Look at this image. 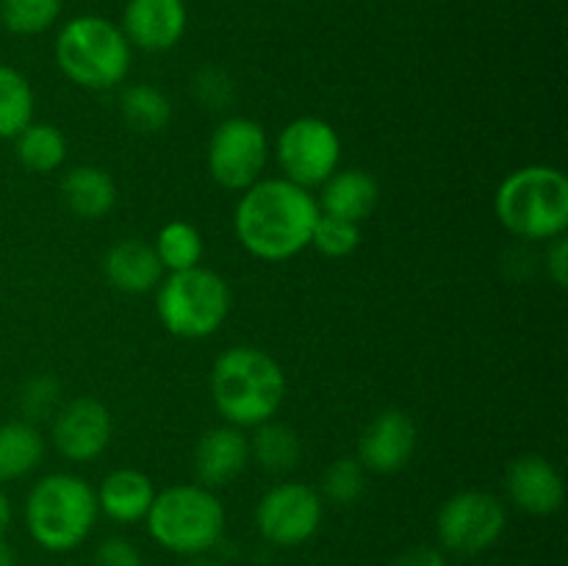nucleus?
<instances>
[{"mask_svg": "<svg viewBox=\"0 0 568 566\" xmlns=\"http://www.w3.org/2000/svg\"><path fill=\"white\" fill-rule=\"evenodd\" d=\"M547 272L560 289L568 286V239H552V247L547 250Z\"/></svg>", "mask_w": 568, "mask_h": 566, "instance_id": "473e14b6", "label": "nucleus"}, {"mask_svg": "<svg viewBox=\"0 0 568 566\" xmlns=\"http://www.w3.org/2000/svg\"><path fill=\"white\" fill-rule=\"evenodd\" d=\"M61 383L50 375L31 377V381L22 386L20 394V408L26 414V422H39L55 416V411L61 408Z\"/></svg>", "mask_w": 568, "mask_h": 566, "instance_id": "7c9ffc66", "label": "nucleus"}, {"mask_svg": "<svg viewBox=\"0 0 568 566\" xmlns=\"http://www.w3.org/2000/svg\"><path fill=\"white\" fill-rule=\"evenodd\" d=\"M155 255H159L164 272H183L200 266L203 261V236L197 228L186 220L166 222L159 231L153 244Z\"/></svg>", "mask_w": 568, "mask_h": 566, "instance_id": "a878e982", "label": "nucleus"}, {"mask_svg": "<svg viewBox=\"0 0 568 566\" xmlns=\"http://www.w3.org/2000/svg\"><path fill=\"white\" fill-rule=\"evenodd\" d=\"M189 26L183 0H128L122 14V33L133 48L161 53L175 48Z\"/></svg>", "mask_w": 568, "mask_h": 566, "instance_id": "2eb2a0df", "label": "nucleus"}, {"mask_svg": "<svg viewBox=\"0 0 568 566\" xmlns=\"http://www.w3.org/2000/svg\"><path fill=\"white\" fill-rule=\"evenodd\" d=\"M122 120L136 133H161L172 120V103L153 83H133L120 94Z\"/></svg>", "mask_w": 568, "mask_h": 566, "instance_id": "393cba45", "label": "nucleus"}, {"mask_svg": "<svg viewBox=\"0 0 568 566\" xmlns=\"http://www.w3.org/2000/svg\"><path fill=\"white\" fill-rule=\"evenodd\" d=\"M155 311L170 336L189 342L209 338L231 314V286L205 266L170 272L155 289Z\"/></svg>", "mask_w": 568, "mask_h": 566, "instance_id": "0eeeda50", "label": "nucleus"}, {"mask_svg": "<svg viewBox=\"0 0 568 566\" xmlns=\"http://www.w3.org/2000/svg\"><path fill=\"white\" fill-rule=\"evenodd\" d=\"M55 64L83 89H114L131 70V42L120 26L83 14L67 22L55 39Z\"/></svg>", "mask_w": 568, "mask_h": 566, "instance_id": "423d86ee", "label": "nucleus"}, {"mask_svg": "<svg viewBox=\"0 0 568 566\" xmlns=\"http://www.w3.org/2000/svg\"><path fill=\"white\" fill-rule=\"evenodd\" d=\"M266 159H270V139L264 125L253 117H227L214 128L205 150L209 175L231 192H244L261 181Z\"/></svg>", "mask_w": 568, "mask_h": 566, "instance_id": "6e6552de", "label": "nucleus"}, {"mask_svg": "<svg viewBox=\"0 0 568 566\" xmlns=\"http://www.w3.org/2000/svg\"><path fill=\"white\" fill-rule=\"evenodd\" d=\"M61 0H0V22L17 37H37L55 26Z\"/></svg>", "mask_w": 568, "mask_h": 566, "instance_id": "bb28decb", "label": "nucleus"}, {"mask_svg": "<svg viewBox=\"0 0 568 566\" xmlns=\"http://www.w3.org/2000/svg\"><path fill=\"white\" fill-rule=\"evenodd\" d=\"M250 464V442L236 425L209 427L194 447V472L200 486L222 488L236 481Z\"/></svg>", "mask_w": 568, "mask_h": 566, "instance_id": "dca6fc26", "label": "nucleus"}, {"mask_svg": "<svg viewBox=\"0 0 568 566\" xmlns=\"http://www.w3.org/2000/svg\"><path fill=\"white\" fill-rule=\"evenodd\" d=\"M320 211L327 216H338L361 225L381 200V186L366 170H336L325 183H322Z\"/></svg>", "mask_w": 568, "mask_h": 566, "instance_id": "a211bd4d", "label": "nucleus"}, {"mask_svg": "<svg viewBox=\"0 0 568 566\" xmlns=\"http://www.w3.org/2000/svg\"><path fill=\"white\" fill-rule=\"evenodd\" d=\"M189 566H216V564H214V560H192Z\"/></svg>", "mask_w": 568, "mask_h": 566, "instance_id": "e433bc0d", "label": "nucleus"}, {"mask_svg": "<svg viewBox=\"0 0 568 566\" xmlns=\"http://www.w3.org/2000/svg\"><path fill=\"white\" fill-rule=\"evenodd\" d=\"M366 492V469L358 458H336L322 475V494L336 505H353Z\"/></svg>", "mask_w": 568, "mask_h": 566, "instance_id": "c85d7f7f", "label": "nucleus"}, {"mask_svg": "<svg viewBox=\"0 0 568 566\" xmlns=\"http://www.w3.org/2000/svg\"><path fill=\"white\" fill-rule=\"evenodd\" d=\"M92 566H144V560L136 544L122 536H111L98 544Z\"/></svg>", "mask_w": 568, "mask_h": 566, "instance_id": "2f4dec72", "label": "nucleus"}, {"mask_svg": "<svg viewBox=\"0 0 568 566\" xmlns=\"http://www.w3.org/2000/svg\"><path fill=\"white\" fill-rule=\"evenodd\" d=\"M61 200L78 220H103L116 205V183L103 166H72L61 178Z\"/></svg>", "mask_w": 568, "mask_h": 566, "instance_id": "6ab92c4d", "label": "nucleus"}, {"mask_svg": "<svg viewBox=\"0 0 568 566\" xmlns=\"http://www.w3.org/2000/svg\"><path fill=\"white\" fill-rule=\"evenodd\" d=\"M11 525V503L9 497H6V492L0 488V538H3V533L9 530Z\"/></svg>", "mask_w": 568, "mask_h": 566, "instance_id": "f704fd0d", "label": "nucleus"}, {"mask_svg": "<svg viewBox=\"0 0 568 566\" xmlns=\"http://www.w3.org/2000/svg\"><path fill=\"white\" fill-rule=\"evenodd\" d=\"M44 455V438L33 422L11 420L0 425V483L31 475Z\"/></svg>", "mask_w": 568, "mask_h": 566, "instance_id": "412c9836", "label": "nucleus"}, {"mask_svg": "<svg viewBox=\"0 0 568 566\" xmlns=\"http://www.w3.org/2000/svg\"><path fill=\"white\" fill-rule=\"evenodd\" d=\"M250 442V461L261 466L272 475H283L292 472L303 458V442H300L297 431L283 422H261L255 425V433L247 438Z\"/></svg>", "mask_w": 568, "mask_h": 566, "instance_id": "4be33fe9", "label": "nucleus"}, {"mask_svg": "<svg viewBox=\"0 0 568 566\" xmlns=\"http://www.w3.org/2000/svg\"><path fill=\"white\" fill-rule=\"evenodd\" d=\"M322 494L305 483H277L255 508V527L275 547H300L322 525Z\"/></svg>", "mask_w": 568, "mask_h": 566, "instance_id": "9b49d317", "label": "nucleus"}, {"mask_svg": "<svg viewBox=\"0 0 568 566\" xmlns=\"http://www.w3.org/2000/svg\"><path fill=\"white\" fill-rule=\"evenodd\" d=\"M148 530L164 549L178 555H203L222 542L225 508L214 488L200 483H175L155 492L148 511Z\"/></svg>", "mask_w": 568, "mask_h": 566, "instance_id": "39448f33", "label": "nucleus"}, {"mask_svg": "<svg viewBox=\"0 0 568 566\" xmlns=\"http://www.w3.org/2000/svg\"><path fill=\"white\" fill-rule=\"evenodd\" d=\"M494 214L525 242H552L568 228V178L549 164L519 166L499 183Z\"/></svg>", "mask_w": 568, "mask_h": 566, "instance_id": "7ed1b4c3", "label": "nucleus"}, {"mask_svg": "<svg viewBox=\"0 0 568 566\" xmlns=\"http://www.w3.org/2000/svg\"><path fill=\"white\" fill-rule=\"evenodd\" d=\"M320 214L311 189L286 178H261L242 192L233 225L250 255L261 261H288L311 247Z\"/></svg>", "mask_w": 568, "mask_h": 566, "instance_id": "f257e3e1", "label": "nucleus"}, {"mask_svg": "<svg viewBox=\"0 0 568 566\" xmlns=\"http://www.w3.org/2000/svg\"><path fill=\"white\" fill-rule=\"evenodd\" d=\"M103 275L116 292L144 294L159 289L164 266H161L153 244L142 242V239H122V242L111 244L109 253L103 255Z\"/></svg>", "mask_w": 568, "mask_h": 566, "instance_id": "f3484780", "label": "nucleus"}, {"mask_svg": "<svg viewBox=\"0 0 568 566\" xmlns=\"http://www.w3.org/2000/svg\"><path fill=\"white\" fill-rule=\"evenodd\" d=\"M361 244V225L338 216L320 214L314 233H311V247L325 259H347L358 250Z\"/></svg>", "mask_w": 568, "mask_h": 566, "instance_id": "cd10ccee", "label": "nucleus"}, {"mask_svg": "<svg viewBox=\"0 0 568 566\" xmlns=\"http://www.w3.org/2000/svg\"><path fill=\"white\" fill-rule=\"evenodd\" d=\"M17 161L26 166L28 172L37 175H48L55 172L67 159V139L50 122H31L20 137L14 139Z\"/></svg>", "mask_w": 568, "mask_h": 566, "instance_id": "5701e85b", "label": "nucleus"}, {"mask_svg": "<svg viewBox=\"0 0 568 566\" xmlns=\"http://www.w3.org/2000/svg\"><path fill=\"white\" fill-rule=\"evenodd\" d=\"M0 566H17L14 549H11V544H6L3 538H0Z\"/></svg>", "mask_w": 568, "mask_h": 566, "instance_id": "c9c22d12", "label": "nucleus"}, {"mask_svg": "<svg viewBox=\"0 0 568 566\" xmlns=\"http://www.w3.org/2000/svg\"><path fill=\"white\" fill-rule=\"evenodd\" d=\"M37 94L20 70L0 64V139H17L33 122Z\"/></svg>", "mask_w": 568, "mask_h": 566, "instance_id": "b1692460", "label": "nucleus"}, {"mask_svg": "<svg viewBox=\"0 0 568 566\" xmlns=\"http://www.w3.org/2000/svg\"><path fill=\"white\" fill-rule=\"evenodd\" d=\"M114 422L111 411L94 397H75L53 416V444L72 464H89L109 449Z\"/></svg>", "mask_w": 568, "mask_h": 566, "instance_id": "f8f14e48", "label": "nucleus"}, {"mask_svg": "<svg viewBox=\"0 0 568 566\" xmlns=\"http://www.w3.org/2000/svg\"><path fill=\"white\" fill-rule=\"evenodd\" d=\"M98 494L83 477L53 472L33 483L26 499V527L48 553H70L98 522Z\"/></svg>", "mask_w": 568, "mask_h": 566, "instance_id": "20e7f679", "label": "nucleus"}, {"mask_svg": "<svg viewBox=\"0 0 568 566\" xmlns=\"http://www.w3.org/2000/svg\"><path fill=\"white\" fill-rule=\"evenodd\" d=\"M286 397L283 366L266 350L227 347L211 366V400L227 425L255 427L275 420Z\"/></svg>", "mask_w": 568, "mask_h": 566, "instance_id": "f03ea898", "label": "nucleus"}, {"mask_svg": "<svg viewBox=\"0 0 568 566\" xmlns=\"http://www.w3.org/2000/svg\"><path fill=\"white\" fill-rule=\"evenodd\" d=\"M275 159L286 181L303 189L322 186L338 170L342 139L322 117H297L277 133Z\"/></svg>", "mask_w": 568, "mask_h": 566, "instance_id": "1a4fd4ad", "label": "nucleus"}, {"mask_svg": "<svg viewBox=\"0 0 568 566\" xmlns=\"http://www.w3.org/2000/svg\"><path fill=\"white\" fill-rule=\"evenodd\" d=\"M94 494H98V508L122 525L142 522L155 499L153 481L142 469H131V466L109 472Z\"/></svg>", "mask_w": 568, "mask_h": 566, "instance_id": "aec40b11", "label": "nucleus"}, {"mask_svg": "<svg viewBox=\"0 0 568 566\" xmlns=\"http://www.w3.org/2000/svg\"><path fill=\"white\" fill-rule=\"evenodd\" d=\"M508 514L497 494L469 488L458 492L442 505L436 519L438 542L444 549L458 555L486 553L503 538Z\"/></svg>", "mask_w": 568, "mask_h": 566, "instance_id": "9d476101", "label": "nucleus"}, {"mask_svg": "<svg viewBox=\"0 0 568 566\" xmlns=\"http://www.w3.org/2000/svg\"><path fill=\"white\" fill-rule=\"evenodd\" d=\"M192 92L197 103L209 111H225L236 98V83L222 67H200L192 78Z\"/></svg>", "mask_w": 568, "mask_h": 566, "instance_id": "c756f323", "label": "nucleus"}, {"mask_svg": "<svg viewBox=\"0 0 568 566\" xmlns=\"http://www.w3.org/2000/svg\"><path fill=\"white\" fill-rule=\"evenodd\" d=\"M419 431L414 420L399 408H386L364 427L358 438V461L364 469L392 475L414 458Z\"/></svg>", "mask_w": 568, "mask_h": 566, "instance_id": "ddd939ff", "label": "nucleus"}, {"mask_svg": "<svg viewBox=\"0 0 568 566\" xmlns=\"http://www.w3.org/2000/svg\"><path fill=\"white\" fill-rule=\"evenodd\" d=\"M394 566H447V558H444L442 549L419 544V547L405 549V553L394 560Z\"/></svg>", "mask_w": 568, "mask_h": 566, "instance_id": "72a5a7b5", "label": "nucleus"}, {"mask_svg": "<svg viewBox=\"0 0 568 566\" xmlns=\"http://www.w3.org/2000/svg\"><path fill=\"white\" fill-rule=\"evenodd\" d=\"M505 488H508L510 503L532 516H552L566 503L564 475L552 461L536 453L519 455L508 466Z\"/></svg>", "mask_w": 568, "mask_h": 566, "instance_id": "4468645a", "label": "nucleus"}]
</instances>
